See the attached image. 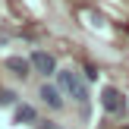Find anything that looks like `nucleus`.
Returning <instances> with one entry per match:
<instances>
[{
    "label": "nucleus",
    "mask_w": 129,
    "mask_h": 129,
    "mask_svg": "<svg viewBox=\"0 0 129 129\" xmlns=\"http://www.w3.org/2000/svg\"><path fill=\"white\" fill-rule=\"evenodd\" d=\"M41 98H44V104H47L50 110H60V107H63V91L57 85H44L41 88Z\"/></svg>",
    "instance_id": "obj_4"
},
{
    "label": "nucleus",
    "mask_w": 129,
    "mask_h": 129,
    "mask_svg": "<svg viewBox=\"0 0 129 129\" xmlns=\"http://www.w3.org/2000/svg\"><path fill=\"white\" fill-rule=\"evenodd\" d=\"M57 82H60V91H66L69 98H76L79 104L88 107V91H85V82L79 79V73H69V69H63V73H57Z\"/></svg>",
    "instance_id": "obj_1"
},
{
    "label": "nucleus",
    "mask_w": 129,
    "mask_h": 129,
    "mask_svg": "<svg viewBox=\"0 0 129 129\" xmlns=\"http://www.w3.org/2000/svg\"><path fill=\"white\" fill-rule=\"evenodd\" d=\"M6 66H10L13 73L19 76V79H25V76H28V66H31V63H28V60H19V57H10V60H6Z\"/></svg>",
    "instance_id": "obj_5"
},
{
    "label": "nucleus",
    "mask_w": 129,
    "mask_h": 129,
    "mask_svg": "<svg viewBox=\"0 0 129 129\" xmlns=\"http://www.w3.org/2000/svg\"><path fill=\"white\" fill-rule=\"evenodd\" d=\"M3 41H6V38H3V35H0V44H3Z\"/></svg>",
    "instance_id": "obj_9"
},
{
    "label": "nucleus",
    "mask_w": 129,
    "mask_h": 129,
    "mask_svg": "<svg viewBox=\"0 0 129 129\" xmlns=\"http://www.w3.org/2000/svg\"><path fill=\"white\" fill-rule=\"evenodd\" d=\"M0 104H16V94L13 91H0Z\"/></svg>",
    "instance_id": "obj_7"
},
{
    "label": "nucleus",
    "mask_w": 129,
    "mask_h": 129,
    "mask_svg": "<svg viewBox=\"0 0 129 129\" xmlns=\"http://www.w3.org/2000/svg\"><path fill=\"white\" fill-rule=\"evenodd\" d=\"M101 107H104L110 117H123V113H126V98H123V91H117V88L107 85L104 91H101Z\"/></svg>",
    "instance_id": "obj_2"
},
{
    "label": "nucleus",
    "mask_w": 129,
    "mask_h": 129,
    "mask_svg": "<svg viewBox=\"0 0 129 129\" xmlns=\"http://www.w3.org/2000/svg\"><path fill=\"white\" fill-rule=\"evenodd\" d=\"M28 120H35V107H19L16 110V123H28Z\"/></svg>",
    "instance_id": "obj_6"
},
{
    "label": "nucleus",
    "mask_w": 129,
    "mask_h": 129,
    "mask_svg": "<svg viewBox=\"0 0 129 129\" xmlns=\"http://www.w3.org/2000/svg\"><path fill=\"white\" fill-rule=\"evenodd\" d=\"M41 129H63V126H60V123H54V120H44Z\"/></svg>",
    "instance_id": "obj_8"
},
{
    "label": "nucleus",
    "mask_w": 129,
    "mask_h": 129,
    "mask_svg": "<svg viewBox=\"0 0 129 129\" xmlns=\"http://www.w3.org/2000/svg\"><path fill=\"white\" fill-rule=\"evenodd\" d=\"M28 63H31V69L41 73V76H54V73H57V60H54L50 54H44V50H35Z\"/></svg>",
    "instance_id": "obj_3"
}]
</instances>
